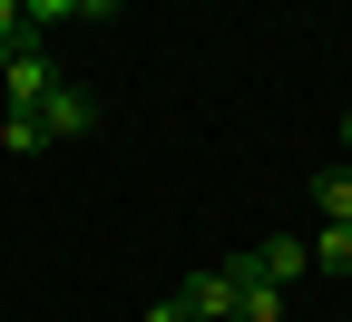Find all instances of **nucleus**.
<instances>
[{"label":"nucleus","mask_w":352,"mask_h":322,"mask_svg":"<svg viewBox=\"0 0 352 322\" xmlns=\"http://www.w3.org/2000/svg\"><path fill=\"white\" fill-rule=\"evenodd\" d=\"M235 293H245V264H206V273L176 284V303H186L196 322H235Z\"/></svg>","instance_id":"7ed1b4c3"},{"label":"nucleus","mask_w":352,"mask_h":322,"mask_svg":"<svg viewBox=\"0 0 352 322\" xmlns=\"http://www.w3.org/2000/svg\"><path fill=\"white\" fill-rule=\"evenodd\" d=\"M30 10V30H50V20H78V0H20Z\"/></svg>","instance_id":"1a4fd4ad"},{"label":"nucleus","mask_w":352,"mask_h":322,"mask_svg":"<svg viewBox=\"0 0 352 322\" xmlns=\"http://www.w3.org/2000/svg\"><path fill=\"white\" fill-rule=\"evenodd\" d=\"M235 322H284V293H274V284H245V293H235Z\"/></svg>","instance_id":"0eeeda50"},{"label":"nucleus","mask_w":352,"mask_h":322,"mask_svg":"<svg viewBox=\"0 0 352 322\" xmlns=\"http://www.w3.org/2000/svg\"><path fill=\"white\" fill-rule=\"evenodd\" d=\"M78 127H88V98H78V88L59 78L50 98H39V137H78Z\"/></svg>","instance_id":"20e7f679"},{"label":"nucleus","mask_w":352,"mask_h":322,"mask_svg":"<svg viewBox=\"0 0 352 322\" xmlns=\"http://www.w3.org/2000/svg\"><path fill=\"white\" fill-rule=\"evenodd\" d=\"M10 49H20V39H0V69H10Z\"/></svg>","instance_id":"ddd939ff"},{"label":"nucleus","mask_w":352,"mask_h":322,"mask_svg":"<svg viewBox=\"0 0 352 322\" xmlns=\"http://www.w3.org/2000/svg\"><path fill=\"white\" fill-rule=\"evenodd\" d=\"M0 88H10V117H39V98L59 88V59L39 49V39H20V49H10V69H0Z\"/></svg>","instance_id":"f257e3e1"},{"label":"nucleus","mask_w":352,"mask_h":322,"mask_svg":"<svg viewBox=\"0 0 352 322\" xmlns=\"http://www.w3.org/2000/svg\"><path fill=\"white\" fill-rule=\"evenodd\" d=\"M303 244H314V273H352V225L323 215V235H303Z\"/></svg>","instance_id":"39448f33"},{"label":"nucleus","mask_w":352,"mask_h":322,"mask_svg":"<svg viewBox=\"0 0 352 322\" xmlns=\"http://www.w3.org/2000/svg\"><path fill=\"white\" fill-rule=\"evenodd\" d=\"M235 264H245V284H274V293H284V284H303V273H314V244H303V235H264V244L235 254Z\"/></svg>","instance_id":"f03ea898"},{"label":"nucleus","mask_w":352,"mask_h":322,"mask_svg":"<svg viewBox=\"0 0 352 322\" xmlns=\"http://www.w3.org/2000/svg\"><path fill=\"white\" fill-rule=\"evenodd\" d=\"M147 322H196V312H186V303H176V293H166V303H147Z\"/></svg>","instance_id":"9b49d317"},{"label":"nucleus","mask_w":352,"mask_h":322,"mask_svg":"<svg viewBox=\"0 0 352 322\" xmlns=\"http://www.w3.org/2000/svg\"><path fill=\"white\" fill-rule=\"evenodd\" d=\"M314 205H323L333 225H352V166H323V176H314Z\"/></svg>","instance_id":"423d86ee"},{"label":"nucleus","mask_w":352,"mask_h":322,"mask_svg":"<svg viewBox=\"0 0 352 322\" xmlns=\"http://www.w3.org/2000/svg\"><path fill=\"white\" fill-rule=\"evenodd\" d=\"M342 147H352V108H342Z\"/></svg>","instance_id":"4468645a"},{"label":"nucleus","mask_w":352,"mask_h":322,"mask_svg":"<svg viewBox=\"0 0 352 322\" xmlns=\"http://www.w3.org/2000/svg\"><path fill=\"white\" fill-rule=\"evenodd\" d=\"M127 10V0H78V20H118Z\"/></svg>","instance_id":"f8f14e48"},{"label":"nucleus","mask_w":352,"mask_h":322,"mask_svg":"<svg viewBox=\"0 0 352 322\" xmlns=\"http://www.w3.org/2000/svg\"><path fill=\"white\" fill-rule=\"evenodd\" d=\"M30 30V10H20V0H0V39H20Z\"/></svg>","instance_id":"9d476101"},{"label":"nucleus","mask_w":352,"mask_h":322,"mask_svg":"<svg viewBox=\"0 0 352 322\" xmlns=\"http://www.w3.org/2000/svg\"><path fill=\"white\" fill-rule=\"evenodd\" d=\"M0 147H10V157H30V147H50V137H39V117H0Z\"/></svg>","instance_id":"6e6552de"}]
</instances>
